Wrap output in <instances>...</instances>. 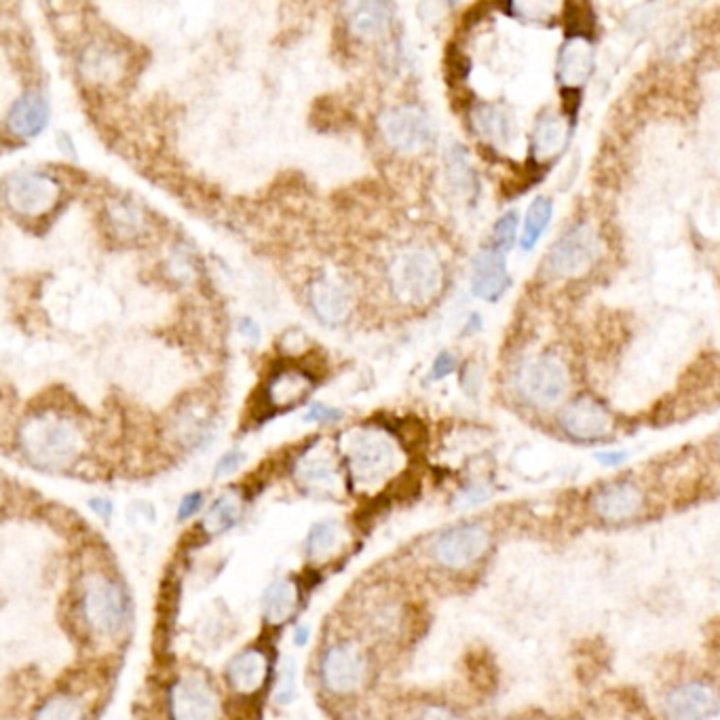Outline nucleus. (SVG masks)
Returning a JSON list of instances; mask_svg holds the SVG:
<instances>
[{
  "instance_id": "1",
  "label": "nucleus",
  "mask_w": 720,
  "mask_h": 720,
  "mask_svg": "<svg viewBox=\"0 0 720 720\" xmlns=\"http://www.w3.org/2000/svg\"><path fill=\"white\" fill-rule=\"evenodd\" d=\"M17 442L22 455L38 469H66L80 455V435L75 425L49 413L28 418L20 427Z\"/></svg>"
},
{
  "instance_id": "2",
  "label": "nucleus",
  "mask_w": 720,
  "mask_h": 720,
  "mask_svg": "<svg viewBox=\"0 0 720 720\" xmlns=\"http://www.w3.org/2000/svg\"><path fill=\"white\" fill-rule=\"evenodd\" d=\"M387 281L391 294L400 303L425 306L440 294L444 283V268L435 252L427 248H406L391 258Z\"/></svg>"
},
{
  "instance_id": "3",
  "label": "nucleus",
  "mask_w": 720,
  "mask_h": 720,
  "mask_svg": "<svg viewBox=\"0 0 720 720\" xmlns=\"http://www.w3.org/2000/svg\"><path fill=\"white\" fill-rule=\"evenodd\" d=\"M344 455L349 460L353 480L364 489L380 484L397 467L395 444L377 429L353 431L351 435H346Z\"/></svg>"
},
{
  "instance_id": "4",
  "label": "nucleus",
  "mask_w": 720,
  "mask_h": 720,
  "mask_svg": "<svg viewBox=\"0 0 720 720\" xmlns=\"http://www.w3.org/2000/svg\"><path fill=\"white\" fill-rule=\"evenodd\" d=\"M80 610L98 636H114L127 621V601L113 579L89 574L83 583Z\"/></svg>"
},
{
  "instance_id": "5",
  "label": "nucleus",
  "mask_w": 720,
  "mask_h": 720,
  "mask_svg": "<svg viewBox=\"0 0 720 720\" xmlns=\"http://www.w3.org/2000/svg\"><path fill=\"white\" fill-rule=\"evenodd\" d=\"M601 256V241L590 225L570 227L547 252L545 273L554 279H574L585 275Z\"/></svg>"
},
{
  "instance_id": "6",
  "label": "nucleus",
  "mask_w": 720,
  "mask_h": 720,
  "mask_svg": "<svg viewBox=\"0 0 720 720\" xmlns=\"http://www.w3.org/2000/svg\"><path fill=\"white\" fill-rule=\"evenodd\" d=\"M518 391L534 408H554L567 397L569 372L558 357L539 355L520 368Z\"/></svg>"
},
{
  "instance_id": "7",
  "label": "nucleus",
  "mask_w": 720,
  "mask_h": 720,
  "mask_svg": "<svg viewBox=\"0 0 720 720\" xmlns=\"http://www.w3.org/2000/svg\"><path fill=\"white\" fill-rule=\"evenodd\" d=\"M380 134L393 151L417 154L431 147L435 127L422 109L415 104H400L380 116Z\"/></svg>"
},
{
  "instance_id": "8",
  "label": "nucleus",
  "mask_w": 720,
  "mask_h": 720,
  "mask_svg": "<svg viewBox=\"0 0 720 720\" xmlns=\"http://www.w3.org/2000/svg\"><path fill=\"white\" fill-rule=\"evenodd\" d=\"M491 547V534L480 525H458L442 532L431 552L440 567L463 570L476 565Z\"/></svg>"
},
{
  "instance_id": "9",
  "label": "nucleus",
  "mask_w": 720,
  "mask_h": 720,
  "mask_svg": "<svg viewBox=\"0 0 720 720\" xmlns=\"http://www.w3.org/2000/svg\"><path fill=\"white\" fill-rule=\"evenodd\" d=\"M58 182L40 172H20L4 182V201L20 216H42L58 203Z\"/></svg>"
},
{
  "instance_id": "10",
  "label": "nucleus",
  "mask_w": 720,
  "mask_h": 720,
  "mask_svg": "<svg viewBox=\"0 0 720 720\" xmlns=\"http://www.w3.org/2000/svg\"><path fill=\"white\" fill-rule=\"evenodd\" d=\"M366 657L353 643L330 646L321 659L319 674L334 695H351L366 681Z\"/></svg>"
},
{
  "instance_id": "11",
  "label": "nucleus",
  "mask_w": 720,
  "mask_h": 720,
  "mask_svg": "<svg viewBox=\"0 0 720 720\" xmlns=\"http://www.w3.org/2000/svg\"><path fill=\"white\" fill-rule=\"evenodd\" d=\"M353 290L337 273H324L308 286V304L319 321L342 326L353 311Z\"/></svg>"
},
{
  "instance_id": "12",
  "label": "nucleus",
  "mask_w": 720,
  "mask_h": 720,
  "mask_svg": "<svg viewBox=\"0 0 720 720\" xmlns=\"http://www.w3.org/2000/svg\"><path fill=\"white\" fill-rule=\"evenodd\" d=\"M560 427L574 440L594 442L607 438L615 427V420L601 402L592 397H579L560 413Z\"/></svg>"
},
{
  "instance_id": "13",
  "label": "nucleus",
  "mask_w": 720,
  "mask_h": 720,
  "mask_svg": "<svg viewBox=\"0 0 720 720\" xmlns=\"http://www.w3.org/2000/svg\"><path fill=\"white\" fill-rule=\"evenodd\" d=\"M169 706L174 719L207 720L218 717L216 693L199 677H185L174 684Z\"/></svg>"
},
{
  "instance_id": "14",
  "label": "nucleus",
  "mask_w": 720,
  "mask_h": 720,
  "mask_svg": "<svg viewBox=\"0 0 720 720\" xmlns=\"http://www.w3.org/2000/svg\"><path fill=\"white\" fill-rule=\"evenodd\" d=\"M341 13L351 35L362 40L384 37L393 17L389 0H342Z\"/></svg>"
},
{
  "instance_id": "15",
  "label": "nucleus",
  "mask_w": 720,
  "mask_h": 720,
  "mask_svg": "<svg viewBox=\"0 0 720 720\" xmlns=\"http://www.w3.org/2000/svg\"><path fill=\"white\" fill-rule=\"evenodd\" d=\"M643 505H645L643 491L630 482L603 487L592 498V507H594L596 516L612 525L634 520L643 511Z\"/></svg>"
},
{
  "instance_id": "16",
  "label": "nucleus",
  "mask_w": 720,
  "mask_h": 720,
  "mask_svg": "<svg viewBox=\"0 0 720 720\" xmlns=\"http://www.w3.org/2000/svg\"><path fill=\"white\" fill-rule=\"evenodd\" d=\"M664 708L670 719H708L719 710V699L708 684L686 683L668 693Z\"/></svg>"
},
{
  "instance_id": "17",
  "label": "nucleus",
  "mask_w": 720,
  "mask_h": 720,
  "mask_svg": "<svg viewBox=\"0 0 720 720\" xmlns=\"http://www.w3.org/2000/svg\"><path fill=\"white\" fill-rule=\"evenodd\" d=\"M503 254L505 252H501L498 248L493 245V248L482 250L476 256L473 268H471V290L478 299L494 303L509 288L511 279H509Z\"/></svg>"
},
{
  "instance_id": "18",
  "label": "nucleus",
  "mask_w": 720,
  "mask_h": 720,
  "mask_svg": "<svg viewBox=\"0 0 720 720\" xmlns=\"http://www.w3.org/2000/svg\"><path fill=\"white\" fill-rule=\"evenodd\" d=\"M49 123V102L38 91L22 93L9 109L7 129L22 140L37 138Z\"/></svg>"
},
{
  "instance_id": "19",
  "label": "nucleus",
  "mask_w": 720,
  "mask_h": 720,
  "mask_svg": "<svg viewBox=\"0 0 720 720\" xmlns=\"http://www.w3.org/2000/svg\"><path fill=\"white\" fill-rule=\"evenodd\" d=\"M594 71L592 47L583 38L572 37L563 47L558 58V78L565 89H579L588 83Z\"/></svg>"
},
{
  "instance_id": "20",
  "label": "nucleus",
  "mask_w": 720,
  "mask_h": 720,
  "mask_svg": "<svg viewBox=\"0 0 720 720\" xmlns=\"http://www.w3.org/2000/svg\"><path fill=\"white\" fill-rule=\"evenodd\" d=\"M268 661L256 648L243 650L228 664V683L237 693H256L266 681Z\"/></svg>"
},
{
  "instance_id": "21",
  "label": "nucleus",
  "mask_w": 720,
  "mask_h": 720,
  "mask_svg": "<svg viewBox=\"0 0 720 720\" xmlns=\"http://www.w3.org/2000/svg\"><path fill=\"white\" fill-rule=\"evenodd\" d=\"M567 123L556 114L539 116L534 131H532L531 151L539 161H550L558 156L567 147Z\"/></svg>"
},
{
  "instance_id": "22",
  "label": "nucleus",
  "mask_w": 720,
  "mask_h": 720,
  "mask_svg": "<svg viewBox=\"0 0 720 720\" xmlns=\"http://www.w3.org/2000/svg\"><path fill=\"white\" fill-rule=\"evenodd\" d=\"M299 607V590L292 581L281 579L268 585L263 598L265 619L270 626H279L288 621Z\"/></svg>"
},
{
  "instance_id": "23",
  "label": "nucleus",
  "mask_w": 720,
  "mask_h": 720,
  "mask_svg": "<svg viewBox=\"0 0 720 720\" xmlns=\"http://www.w3.org/2000/svg\"><path fill=\"white\" fill-rule=\"evenodd\" d=\"M473 125L478 134L494 144H509L514 140L516 121L501 106H480L473 113Z\"/></svg>"
},
{
  "instance_id": "24",
  "label": "nucleus",
  "mask_w": 720,
  "mask_h": 720,
  "mask_svg": "<svg viewBox=\"0 0 720 720\" xmlns=\"http://www.w3.org/2000/svg\"><path fill=\"white\" fill-rule=\"evenodd\" d=\"M311 389H313V380L308 379L306 375L299 370H286L270 380L268 400H270V404L281 406V408L294 406V404L303 402Z\"/></svg>"
},
{
  "instance_id": "25",
  "label": "nucleus",
  "mask_w": 720,
  "mask_h": 720,
  "mask_svg": "<svg viewBox=\"0 0 720 720\" xmlns=\"http://www.w3.org/2000/svg\"><path fill=\"white\" fill-rule=\"evenodd\" d=\"M552 214H554V203L550 197L539 194L532 199L531 207L525 218L522 239H520L522 250H532L536 245V241L541 239V235L545 232V228L552 220Z\"/></svg>"
},
{
  "instance_id": "26",
  "label": "nucleus",
  "mask_w": 720,
  "mask_h": 720,
  "mask_svg": "<svg viewBox=\"0 0 720 720\" xmlns=\"http://www.w3.org/2000/svg\"><path fill=\"white\" fill-rule=\"evenodd\" d=\"M239 516H241L239 498L232 496V494H225L214 503V507L205 516L203 531L207 534H223V532L230 531L237 525Z\"/></svg>"
},
{
  "instance_id": "27",
  "label": "nucleus",
  "mask_w": 720,
  "mask_h": 720,
  "mask_svg": "<svg viewBox=\"0 0 720 720\" xmlns=\"http://www.w3.org/2000/svg\"><path fill=\"white\" fill-rule=\"evenodd\" d=\"M565 0H509V9L518 20L532 24H550L563 11Z\"/></svg>"
},
{
  "instance_id": "28",
  "label": "nucleus",
  "mask_w": 720,
  "mask_h": 720,
  "mask_svg": "<svg viewBox=\"0 0 720 720\" xmlns=\"http://www.w3.org/2000/svg\"><path fill=\"white\" fill-rule=\"evenodd\" d=\"M299 480L303 482L304 487L317 489V491H330L339 484L334 467L321 458L304 460L303 465L299 467Z\"/></svg>"
},
{
  "instance_id": "29",
  "label": "nucleus",
  "mask_w": 720,
  "mask_h": 720,
  "mask_svg": "<svg viewBox=\"0 0 720 720\" xmlns=\"http://www.w3.org/2000/svg\"><path fill=\"white\" fill-rule=\"evenodd\" d=\"M339 536H341V531H339L337 522H332V520L317 522L308 531V536H306V552H308V556L319 558V556L332 552L337 547V543H339Z\"/></svg>"
},
{
  "instance_id": "30",
  "label": "nucleus",
  "mask_w": 720,
  "mask_h": 720,
  "mask_svg": "<svg viewBox=\"0 0 720 720\" xmlns=\"http://www.w3.org/2000/svg\"><path fill=\"white\" fill-rule=\"evenodd\" d=\"M85 715L83 704L73 697V695H55L49 702L42 704V708L38 710L37 719H51V720H75L80 719Z\"/></svg>"
},
{
  "instance_id": "31",
  "label": "nucleus",
  "mask_w": 720,
  "mask_h": 720,
  "mask_svg": "<svg viewBox=\"0 0 720 720\" xmlns=\"http://www.w3.org/2000/svg\"><path fill=\"white\" fill-rule=\"evenodd\" d=\"M111 225L118 237L131 239L142 230L144 220L131 203H116L111 207Z\"/></svg>"
},
{
  "instance_id": "32",
  "label": "nucleus",
  "mask_w": 720,
  "mask_h": 720,
  "mask_svg": "<svg viewBox=\"0 0 720 720\" xmlns=\"http://www.w3.org/2000/svg\"><path fill=\"white\" fill-rule=\"evenodd\" d=\"M516 232H518V214L505 212L494 225V248H498L501 252L511 250L516 243Z\"/></svg>"
},
{
  "instance_id": "33",
  "label": "nucleus",
  "mask_w": 720,
  "mask_h": 720,
  "mask_svg": "<svg viewBox=\"0 0 720 720\" xmlns=\"http://www.w3.org/2000/svg\"><path fill=\"white\" fill-rule=\"evenodd\" d=\"M296 695V664L294 659H288L281 668V677L277 683V691H275V702L279 706H288Z\"/></svg>"
},
{
  "instance_id": "34",
  "label": "nucleus",
  "mask_w": 720,
  "mask_h": 720,
  "mask_svg": "<svg viewBox=\"0 0 720 720\" xmlns=\"http://www.w3.org/2000/svg\"><path fill=\"white\" fill-rule=\"evenodd\" d=\"M341 418V410L328 408V406H324V404H315V406H311L308 413L304 415V420H306V422H319V425H332V422H339Z\"/></svg>"
},
{
  "instance_id": "35",
  "label": "nucleus",
  "mask_w": 720,
  "mask_h": 720,
  "mask_svg": "<svg viewBox=\"0 0 720 720\" xmlns=\"http://www.w3.org/2000/svg\"><path fill=\"white\" fill-rule=\"evenodd\" d=\"M455 355H453V353H449V351H442V353L435 357L433 366H431V375H429V379H446L449 375H453V372H455Z\"/></svg>"
},
{
  "instance_id": "36",
  "label": "nucleus",
  "mask_w": 720,
  "mask_h": 720,
  "mask_svg": "<svg viewBox=\"0 0 720 720\" xmlns=\"http://www.w3.org/2000/svg\"><path fill=\"white\" fill-rule=\"evenodd\" d=\"M243 460H245V455H243V453H239V451H230V453H227V455L223 456V458L216 463V471H214V476H216V478H227V476L235 473V471L243 465Z\"/></svg>"
},
{
  "instance_id": "37",
  "label": "nucleus",
  "mask_w": 720,
  "mask_h": 720,
  "mask_svg": "<svg viewBox=\"0 0 720 720\" xmlns=\"http://www.w3.org/2000/svg\"><path fill=\"white\" fill-rule=\"evenodd\" d=\"M203 507V493H190L180 501L178 520H189Z\"/></svg>"
},
{
  "instance_id": "38",
  "label": "nucleus",
  "mask_w": 720,
  "mask_h": 720,
  "mask_svg": "<svg viewBox=\"0 0 720 720\" xmlns=\"http://www.w3.org/2000/svg\"><path fill=\"white\" fill-rule=\"evenodd\" d=\"M89 507L96 516H100L104 520H109L113 516V501H109V498H91Z\"/></svg>"
},
{
  "instance_id": "39",
  "label": "nucleus",
  "mask_w": 720,
  "mask_h": 720,
  "mask_svg": "<svg viewBox=\"0 0 720 720\" xmlns=\"http://www.w3.org/2000/svg\"><path fill=\"white\" fill-rule=\"evenodd\" d=\"M487 498V491L482 489H469L465 493L458 496V507H469V505H478V503H484Z\"/></svg>"
},
{
  "instance_id": "40",
  "label": "nucleus",
  "mask_w": 720,
  "mask_h": 720,
  "mask_svg": "<svg viewBox=\"0 0 720 720\" xmlns=\"http://www.w3.org/2000/svg\"><path fill=\"white\" fill-rule=\"evenodd\" d=\"M239 330H241V334H243L248 341L261 342V328L254 324V319L243 317V319L239 321Z\"/></svg>"
},
{
  "instance_id": "41",
  "label": "nucleus",
  "mask_w": 720,
  "mask_h": 720,
  "mask_svg": "<svg viewBox=\"0 0 720 720\" xmlns=\"http://www.w3.org/2000/svg\"><path fill=\"white\" fill-rule=\"evenodd\" d=\"M626 458H628L626 453H601V455H598V460H601V463H605V465H608V467L621 465Z\"/></svg>"
},
{
  "instance_id": "42",
  "label": "nucleus",
  "mask_w": 720,
  "mask_h": 720,
  "mask_svg": "<svg viewBox=\"0 0 720 720\" xmlns=\"http://www.w3.org/2000/svg\"><path fill=\"white\" fill-rule=\"evenodd\" d=\"M306 641H308V628L301 626V628L296 630V639H294V643L299 646H303L306 645Z\"/></svg>"
},
{
  "instance_id": "43",
  "label": "nucleus",
  "mask_w": 720,
  "mask_h": 720,
  "mask_svg": "<svg viewBox=\"0 0 720 720\" xmlns=\"http://www.w3.org/2000/svg\"><path fill=\"white\" fill-rule=\"evenodd\" d=\"M719 449H720V435H719Z\"/></svg>"
},
{
  "instance_id": "44",
  "label": "nucleus",
  "mask_w": 720,
  "mask_h": 720,
  "mask_svg": "<svg viewBox=\"0 0 720 720\" xmlns=\"http://www.w3.org/2000/svg\"><path fill=\"white\" fill-rule=\"evenodd\" d=\"M451 2H455V0H451Z\"/></svg>"
}]
</instances>
